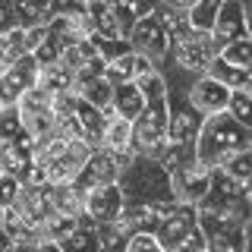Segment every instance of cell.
Instances as JSON below:
<instances>
[{
	"label": "cell",
	"mask_w": 252,
	"mask_h": 252,
	"mask_svg": "<svg viewBox=\"0 0 252 252\" xmlns=\"http://www.w3.org/2000/svg\"><path fill=\"white\" fill-rule=\"evenodd\" d=\"M252 145V129L240 126L230 114H211L202 120L199 139H195V161L205 167H220L227 158Z\"/></svg>",
	"instance_id": "obj_1"
},
{
	"label": "cell",
	"mask_w": 252,
	"mask_h": 252,
	"mask_svg": "<svg viewBox=\"0 0 252 252\" xmlns=\"http://www.w3.org/2000/svg\"><path fill=\"white\" fill-rule=\"evenodd\" d=\"M123 202H177L170 186V173L158 158L132 155L117 177Z\"/></svg>",
	"instance_id": "obj_2"
},
{
	"label": "cell",
	"mask_w": 252,
	"mask_h": 252,
	"mask_svg": "<svg viewBox=\"0 0 252 252\" xmlns=\"http://www.w3.org/2000/svg\"><path fill=\"white\" fill-rule=\"evenodd\" d=\"M167 101L155 98L132 120V155L161 158L167 152Z\"/></svg>",
	"instance_id": "obj_3"
},
{
	"label": "cell",
	"mask_w": 252,
	"mask_h": 252,
	"mask_svg": "<svg viewBox=\"0 0 252 252\" xmlns=\"http://www.w3.org/2000/svg\"><path fill=\"white\" fill-rule=\"evenodd\" d=\"M218 51H220V47L215 44L211 32L189 29L186 35L173 38V44H170V60L177 63L180 69H186V73L202 76L205 69H208V63L218 57Z\"/></svg>",
	"instance_id": "obj_4"
},
{
	"label": "cell",
	"mask_w": 252,
	"mask_h": 252,
	"mask_svg": "<svg viewBox=\"0 0 252 252\" xmlns=\"http://www.w3.org/2000/svg\"><path fill=\"white\" fill-rule=\"evenodd\" d=\"M126 41H129V47H132L136 54H142L145 60H152L155 66L161 69L164 63H167V57H170L173 38L167 35V29H164L161 22L155 19V13H148V16H139V19L132 22Z\"/></svg>",
	"instance_id": "obj_5"
},
{
	"label": "cell",
	"mask_w": 252,
	"mask_h": 252,
	"mask_svg": "<svg viewBox=\"0 0 252 252\" xmlns=\"http://www.w3.org/2000/svg\"><path fill=\"white\" fill-rule=\"evenodd\" d=\"M16 107H19V117H22L26 132L35 142L54 136V101H51L47 92H41L35 85V89H29L19 101H16Z\"/></svg>",
	"instance_id": "obj_6"
},
{
	"label": "cell",
	"mask_w": 252,
	"mask_h": 252,
	"mask_svg": "<svg viewBox=\"0 0 252 252\" xmlns=\"http://www.w3.org/2000/svg\"><path fill=\"white\" fill-rule=\"evenodd\" d=\"M89 10V19L94 26V35H104V38H126L136 22L129 6H123L120 0H92L85 3Z\"/></svg>",
	"instance_id": "obj_7"
},
{
	"label": "cell",
	"mask_w": 252,
	"mask_h": 252,
	"mask_svg": "<svg viewBox=\"0 0 252 252\" xmlns=\"http://www.w3.org/2000/svg\"><path fill=\"white\" fill-rule=\"evenodd\" d=\"M38 73H41V63L35 60V54H22L19 60H13L0 73V104H16L29 89H35Z\"/></svg>",
	"instance_id": "obj_8"
},
{
	"label": "cell",
	"mask_w": 252,
	"mask_h": 252,
	"mask_svg": "<svg viewBox=\"0 0 252 252\" xmlns=\"http://www.w3.org/2000/svg\"><path fill=\"white\" fill-rule=\"evenodd\" d=\"M170 186H173V199L186 202V205H199L205 199L211 186V167H205L202 161H186L180 167L170 170Z\"/></svg>",
	"instance_id": "obj_9"
},
{
	"label": "cell",
	"mask_w": 252,
	"mask_h": 252,
	"mask_svg": "<svg viewBox=\"0 0 252 252\" xmlns=\"http://www.w3.org/2000/svg\"><path fill=\"white\" fill-rule=\"evenodd\" d=\"M195 230H199V208H195V205H186V202H173V208L161 218L155 236L161 240V246L170 252V249H177L186 236H192Z\"/></svg>",
	"instance_id": "obj_10"
},
{
	"label": "cell",
	"mask_w": 252,
	"mask_h": 252,
	"mask_svg": "<svg viewBox=\"0 0 252 252\" xmlns=\"http://www.w3.org/2000/svg\"><path fill=\"white\" fill-rule=\"evenodd\" d=\"M123 167H126V164H123L117 155L104 152V148H92L89 161L82 164V170L76 173L73 183L82 189V192H89V189H94V186L117 183V177H120V170H123Z\"/></svg>",
	"instance_id": "obj_11"
},
{
	"label": "cell",
	"mask_w": 252,
	"mask_h": 252,
	"mask_svg": "<svg viewBox=\"0 0 252 252\" xmlns=\"http://www.w3.org/2000/svg\"><path fill=\"white\" fill-rule=\"evenodd\" d=\"M173 208V202H123L120 220L126 233H155L161 218Z\"/></svg>",
	"instance_id": "obj_12"
},
{
	"label": "cell",
	"mask_w": 252,
	"mask_h": 252,
	"mask_svg": "<svg viewBox=\"0 0 252 252\" xmlns=\"http://www.w3.org/2000/svg\"><path fill=\"white\" fill-rule=\"evenodd\" d=\"M13 205H16V211H19V215L26 218L29 224L44 236L47 220L54 218V205H51V183H44V186H22Z\"/></svg>",
	"instance_id": "obj_13"
},
{
	"label": "cell",
	"mask_w": 252,
	"mask_h": 252,
	"mask_svg": "<svg viewBox=\"0 0 252 252\" xmlns=\"http://www.w3.org/2000/svg\"><path fill=\"white\" fill-rule=\"evenodd\" d=\"M89 155H92V145H89L85 139H69L66 145H63V152L44 167L47 183H51V186H57V183H73L76 173L82 170V164L89 161Z\"/></svg>",
	"instance_id": "obj_14"
},
{
	"label": "cell",
	"mask_w": 252,
	"mask_h": 252,
	"mask_svg": "<svg viewBox=\"0 0 252 252\" xmlns=\"http://www.w3.org/2000/svg\"><path fill=\"white\" fill-rule=\"evenodd\" d=\"M120 211H123V192L117 183L94 186L85 192V218H92L94 224H114V220H120Z\"/></svg>",
	"instance_id": "obj_15"
},
{
	"label": "cell",
	"mask_w": 252,
	"mask_h": 252,
	"mask_svg": "<svg viewBox=\"0 0 252 252\" xmlns=\"http://www.w3.org/2000/svg\"><path fill=\"white\" fill-rule=\"evenodd\" d=\"M189 101H192V107L199 110L202 117L224 114L227 101H230V89L220 85L218 79H211L208 73H202V76H195L192 85H189Z\"/></svg>",
	"instance_id": "obj_16"
},
{
	"label": "cell",
	"mask_w": 252,
	"mask_h": 252,
	"mask_svg": "<svg viewBox=\"0 0 252 252\" xmlns=\"http://www.w3.org/2000/svg\"><path fill=\"white\" fill-rule=\"evenodd\" d=\"M249 35L246 32V13H243V0H224V6L215 16V26H211V38L218 47H224L227 41Z\"/></svg>",
	"instance_id": "obj_17"
},
{
	"label": "cell",
	"mask_w": 252,
	"mask_h": 252,
	"mask_svg": "<svg viewBox=\"0 0 252 252\" xmlns=\"http://www.w3.org/2000/svg\"><path fill=\"white\" fill-rule=\"evenodd\" d=\"M104 152L117 155L120 161L126 164L132 158V120H126V117H110V120L104 123V136H101V145Z\"/></svg>",
	"instance_id": "obj_18"
},
{
	"label": "cell",
	"mask_w": 252,
	"mask_h": 252,
	"mask_svg": "<svg viewBox=\"0 0 252 252\" xmlns=\"http://www.w3.org/2000/svg\"><path fill=\"white\" fill-rule=\"evenodd\" d=\"M110 104H114L117 117H126V120H136L142 114V107L148 104V98L142 94V89L136 82H117L114 92H110Z\"/></svg>",
	"instance_id": "obj_19"
},
{
	"label": "cell",
	"mask_w": 252,
	"mask_h": 252,
	"mask_svg": "<svg viewBox=\"0 0 252 252\" xmlns=\"http://www.w3.org/2000/svg\"><path fill=\"white\" fill-rule=\"evenodd\" d=\"M51 205H54V215L82 218L85 215V192L76 183H57V186H51Z\"/></svg>",
	"instance_id": "obj_20"
},
{
	"label": "cell",
	"mask_w": 252,
	"mask_h": 252,
	"mask_svg": "<svg viewBox=\"0 0 252 252\" xmlns=\"http://www.w3.org/2000/svg\"><path fill=\"white\" fill-rule=\"evenodd\" d=\"M76 117H79V126H82V139L89 142L92 148H98L101 136H104V123H107V117L101 114V107L89 104V101H82L76 94Z\"/></svg>",
	"instance_id": "obj_21"
},
{
	"label": "cell",
	"mask_w": 252,
	"mask_h": 252,
	"mask_svg": "<svg viewBox=\"0 0 252 252\" xmlns=\"http://www.w3.org/2000/svg\"><path fill=\"white\" fill-rule=\"evenodd\" d=\"M38 89L47 92L51 98L54 94L76 92L73 89V73H69L63 63H47V66H41V73H38Z\"/></svg>",
	"instance_id": "obj_22"
},
{
	"label": "cell",
	"mask_w": 252,
	"mask_h": 252,
	"mask_svg": "<svg viewBox=\"0 0 252 252\" xmlns=\"http://www.w3.org/2000/svg\"><path fill=\"white\" fill-rule=\"evenodd\" d=\"M57 246L63 252H98V246H94V220L82 215V218H79V224L63 236Z\"/></svg>",
	"instance_id": "obj_23"
},
{
	"label": "cell",
	"mask_w": 252,
	"mask_h": 252,
	"mask_svg": "<svg viewBox=\"0 0 252 252\" xmlns=\"http://www.w3.org/2000/svg\"><path fill=\"white\" fill-rule=\"evenodd\" d=\"M211 79H218L220 85H227V89H249V69H243V66H233V63H227V60H220L215 57L208 63V69H205Z\"/></svg>",
	"instance_id": "obj_24"
},
{
	"label": "cell",
	"mask_w": 252,
	"mask_h": 252,
	"mask_svg": "<svg viewBox=\"0 0 252 252\" xmlns=\"http://www.w3.org/2000/svg\"><path fill=\"white\" fill-rule=\"evenodd\" d=\"M152 13H155V19L161 22L164 29H167L170 38H180V35H186V32L192 29V22H189V13H186V10H177V6H170V3H164V0H158Z\"/></svg>",
	"instance_id": "obj_25"
},
{
	"label": "cell",
	"mask_w": 252,
	"mask_h": 252,
	"mask_svg": "<svg viewBox=\"0 0 252 252\" xmlns=\"http://www.w3.org/2000/svg\"><path fill=\"white\" fill-rule=\"evenodd\" d=\"M13 10H16V26L19 29L47 26V19H51L47 0H13Z\"/></svg>",
	"instance_id": "obj_26"
},
{
	"label": "cell",
	"mask_w": 252,
	"mask_h": 252,
	"mask_svg": "<svg viewBox=\"0 0 252 252\" xmlns=\"http://www.w3.org/2000/svg\"><path fill=\"white\" fill-rule=\"evenodd\" d=\"M110 92H114V85L107 82L104 73L76 82V94H79L82 101H89V104H94V107H107V104H110Z\"/></svg>",
	"instance_id": "obj_27"
},
{
	"label": "cell",
	"mask_w": 252,
	"mask_h": 252,
	"mask_svg": "<svg viewBox=\"0 0 252 252\" xmlns=\"http://www.w3.org/2000/svg\"><path fill=\"white\" fill-rule=\"evenodd\" d=\"M126 240H129V233L117 220L114 224H94V246H98V252H126Z\"/></svg>",
	"instance_id": "obj_28"
},
{
	"label": "cell",
	"mask_w": 252,
	"mask_h": 252,
	"mask_svg": "<svg viewBox=\"0 0 252 252\" xmlns=\"http://www.w3.org/2000/svg\"><path fill=\"white\" fill-rule=\"evenodd\" d=\"M227 114L240 126L252 129V89H233L230 101H227Z\"/></svg>",
	"instance_id": "obj_29"
},
{
	"label": "cell",
	"mask_w": 252,
	"mask_h": 252,
	"mask_svg": "<svg viewBox=\"0 0 252 252\" xmlns=\"http://www.w3.org/2000/svg\"><path fill=\"white\" fill-rule=\"evenodd\" d=\"M218 57L227 60V63H233V66L249 69V63H252V38L243 35V38H236V41H227V44L218 51Z\"/></svg>",
	"instance_id": "obj_30"
},
{
	"label": "cell",
	"mask_w": 252,
	"mask_h": 252,
	"mask_svg": "<svg viewBox=\"0 0 252 252\" xmlns=\"http://www.w3.org/2000/svg\"><path fill=\"white\" fill-rule=\"evenodd\" d=\"M89 41L94 44V54L104 60V66H107L110 60H117V57H123V54H129V51H132L126 38H104V35H94V32H92Z\"/></svg>",
	"instance_id": "obj_31"
},
{
	"label": "cell",
	"mask_w": 252,
	"mask_h": 252,
	"mask_svg": "<svg viewBox=\"0 0 252 252\" xmlns=\"http://www.w3.org/2000/svg\"><path fill=\"white\" fill-rule=\"evenodd\" d=\"M22 129H26V126H22L19 107H16V104H0V145L13 142Z\"/></svg>",
	"instance_id": "obj_32"
},
{
	"label": "cell",
	"mask_w": 252,
	"mask_h": 252,
	"mask_svg": "<svg viewBox=\"0 0 252 252\" xmlns=\"http://www.w3.org/2000/svg\"><path fill=\"white\" fill-rule=\"evenodd\" d=\"M220 6H224V0H199V3L189 10V22H192V29L211 32V26H215V16H218Z\"/></svg>",
	"instance_id": "obj_33"
},
{
	"label": "cell",
	"mask_w": 252,
	"mask_h": 252,
	"mask_svg": "<svg viewBox=\"0 0 252 252\" xmlns=\"http://www.w3.org/2000/svg\"><path fill=\"white\" fill-rule=\"evenodd\" d=\"M63 44H66V38L47 29V35L41 38V44H38L32 54H35V60L41 63V66H47V63H57V60H60V51H63Z\"/></svg>",
	"instance_id": "obj_34"
},
{
	"label": "cell",
	"mask_w": 252,
	"mask_h": 252,
	"mask_svg": "<svg viewBox=\"0 0 252 252\" xmlns=\"http://www.w3.org/2000/svg\"><path fill=\"white\" fill-rule=\"evenodd\" d=\"M220 167L230 173L233 180H240V183H249V180H252V145L243 148V152H236L233 158H227Z\"/></svg>",
	"instance_id": "obj_35"
},
{
	"label": "cell",
	"mask_w": 252,
	"mask_h": 252,
	"mask_svg": "<svg viewBox=\"0 0 252 252\" xmlns=\"http://www.w3.org/2000/svg\"><path fill=\"white\" fill-rule=\"evenodd\" d=\"M136 85L142 89V94H145L148 101H155V98H164V94H167V82H164L161 69H152V73H145L142 79H136Z\"/></svg>",
	"instance_id": "obj_36"
},
{
	"label": "cell",
	"mask_w": 252,
	"mask_h": 252,
	"mask_svg": "<svg viewBox=\"0 0 252 252\" xmlns=\"http://www.w3.org/2000/svg\"><path fill=\"white\" fill-rule=\"evenodd\" d=\"M126 252H167V249L161 246V240L155 233H129Z\"/></svg>",
	"instance_id": "obj_37"
},
{
	"label": "cell",
	"mask_w": 252,
	"mask_h": 252,
	"mask_svg": "<svg viewBox=\"0 0 252 252\" xmlns=\"http://www.w3.org/2000/svg\"><path fill=\"white\" fill-rule=\"evenodd\" d=\"M47 10H51V19L54 16H76L85 13V0H47Z\"/></svg>",
	"instance_id": "obj_38"
},
{
	"label": "cell",
	"mask_w": 252,
	"mask_h": 252,
	"mask_svg": "<svg viewBox=\"0 0 252 252\" xmlns=\"http://www.w3.org/2000/svg\"><path fill=\"white\" fill-rule=\"evenodd\" d=\"M19 189H22V183L16 177H10V173H0V205H3V208L16 202Z\"/></svg>",
	"instance_id": "obj_39"
},
{
	"label": "cell",
	"mask_w": 252,
	"mask_h": 252,
	"mask_svg": "<svg viewBox=\"0 0 252 252\" xmlns=\"http://www.w3.org/2000/svg\"><path fill=\"white\" fill-rule=\"evenodd\" d=\"M16 29V10H13V0H0V35L3 32Z\"/></svg>",
	"instance_id": "obj_40"
},
{
	"label": "cell",
	"mask_w": 252,
	"mask_h": 252,
	"mask_svg": "<svg viewBox=\"0 0 252 252\" xmlns=\"http://www.w3.org/2000/svg\"><path fill=\"white\" fill-rule=\"evenodd\" d=\"M22 32H26V51L32 54L38 44H41V38L47 35V26H32V29H22Z\"/></svg>",
	"instance_id": "obj_41"
},
{
	"label": "cell",
	"mask_w": 252,
	"mask_h": 252,
	"mask_svg": "<svg viewBox=\"0 0 252 252\" xmlns=\"http://www.w3.org/2000/svg\"><path fill=\"white\" fill-rule=\"evenodd\" d=\"M120 3H123V6H129L132 16L139 19V16H148V13L155 10V3H158V0H120Z\"/></svg>",
	"instance_id": "obj_42"
},
{
	"label": "cell",
	"mask_w": 252,
	"mask_h": 252,
	"mask_svg": "<svg viewBox=\"0 0 252 252\" xmlns=\"http://www.w3.org/2000/svg\"><path fill=\"white\" fill-rule=\"evenodd\" d=\"M243 252H252V211H249L246 224H243Z\"/></svg>",
	"instance_id": "obj_43"
},
{
	"label": "cell",
	"mask_w": 252,
	"mask_h": 252,
	"mask_svg": "<svg viewBox=\"0 0 252 252\" xmlns=\"http://www.w3.org/2000/svg\"><path fill=\"white\" fill-rule=\"evenodd\" d=\"M164 3H170V6H177V10H186L189 13L195 3H199V0H164Z\"/></svg>",
	"instance_id": "obj_44"
},
{
	"label": "cell",
	"mask_w": 252,
	"mask_h": 252,
	"mask_svg": "<svg viewBox=\"0 0 252 252\" xmlns=\"http://www.w3.org/2000/svg\"><path fill=\"white\" fill-rule=\"evenodd\" d=\"M243 13H246V32L252 38V0H243Z\"/></svg>",
	"instance_id": "obj_45"
},
{
	"label": "cell",
	"mask_w": 252,
	"mask_h": 252,
	"mask_svg": "<svg viewBox=\"0 0 252 252\" xmlns=\"http://www.w3.org/2000/svg\"><path fill=\"white\" fill-rule=\"evenodd\" d=\"M38 252H63V249L54 240H41V243H38Z\"/></svg>",
	"instance_id": "obj_46"
},
{
	"label": "cell",
	"mask_w": 252,
	"mask_h": 252,
	"mask_svg": "<svg viewBox=\"0 0 252 252\" xmlns=\"http://www.w3.org/2000/svg\"><path fill=\"white\" fill-rule=\"evenodd\" d=\"M10 246H13V240H10V233L0 227V252H10Z\"/></svg>",
	"instance_id": "obj_47"
},
{
	"label": "cell",
	"mask_w": 252,
	"mask_h": 252,
	"mask_svg": "<svg viewBox=\"0 0 252 252\" xmlns=\"http://www.w3.org/2000/svg\"><path fill=\"white\" fill-rule=\"evenodd\" d=\"M249 89H252V79H249Z\"/></svg>",
	"instance_id": "obj_48"
},
{
	"label": "cell",
	"mask_w": 252,
	"mask_h": 252,
	"mask_svg": "<svg viewBox=\"0 0 252 252\" xmlns=\"http://www.w3.org/2000/svg\"><path fill=\"white\" fill-rule=\"evenodd\" d=\"M85 3H92V0H85Z\"/></svg>",
	"instance_id": "obj_49"
},
{
	"label": "cell",
	"mask_w": 252,
	"mask_h": 252,
	"mask_svg": "<svg viewBox=\"0 0 252 252\" xmlns=\"http://www.w3.org/2000/svg\"><path fill=\"white\" fill-rule=\"evenodd\" d=\"M205 252H208V249H205Z\"/></svg>",
	"instance_id": "obj_50"
}]
</instances>
